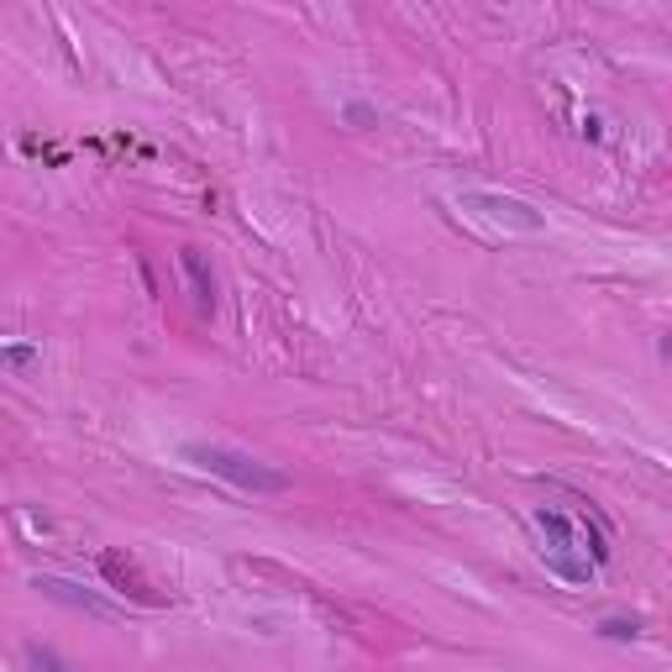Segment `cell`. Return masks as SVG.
I'll list each match as a JSON object with an SVG mask.
<instances>
[{"label": "cell", "mask_w": 672, "mask_h": 672, "mask_svg": "<svg viewBox=\"0 0 672 672\" xmlns=\"http://www.w3.org/2000/svg\"><path fill=\"white\" fill-rule=\"evenodd\" d=\"M530 530H536V557L547 562V573H557L573 589H583L609 562V536L589 530V520L562 515L557 504H536L530 509Z\"/></svg>", "instance_id": "obj_1"}, {"label": "cell", "mask_w": 672, "mask_h": 672, "mask_svg": "<svg viewBox=\"0 0 672 672\" xmlns=\"http://www.w3.org/2000/svg\"><path fill=\"white\" fill-rule=\"evenodd\" d=\"M184 462L190 468H200V473H211V479L232 483V489H242V494H289V473H279V468H268V462H258L253 452H237V447H216V441H190L184 447Z\"/></svg>", "instance_id": "obj_2"}, {"label": "cell", "mask_w": 672, "mask_h": 672, "mask_svg": "<svg viewBox=\"0 0 672 672\" xmlns=\"http://www.w3.org/2000/svg\"><path fill=\"white\" fill-rule=\"evenodd\" d=\"M468 211H479L483 221L494 226H509V232H547V216L530 205V200H515V194H500V190H468L462 194Z\"/></svg>", "instance_id": "obj_3"}, {"label": "cell", "mask_w": 672, "mask_h": 672, "mask_svg": "<svg viewBox=\"0 0 672 672\" xmlns=\"http://www.w3.org/2000/svg\"><path fill=\"white\" fill-rule=\"evenodd\" d=\"M43 600L53 604H69V609H85V615H96V620H121V609L111 600H100L96 589H79V583H69V578H37L32 583Z\"/></svg>", "instance_id": "obj_4"}, {"label": "cell", "mask_w": 672, "mask_h": 672, "mask_svg": "<svg viewBox=\"0 0 672 672\" xmlns=\"http://www.w3.org/2000/svg\"><path fill=\"white\" fill-rule=\"evenodd\" d=\"M179 268H184V279H190V289H194V305H200V311H216V273L205 268V258H200L194 247H184V253H179Z\"/></svg>", "instance_id": "obj_5"}, {"label": "cell", "mask_w": 672, "mask_h": 672, "mask_svg": "<svg viewBox=\"0 0 672 672\" xmlns=\"http://www.w3.org/2000/svg\"><path fill=\"white\" fill-rule=\"evenodd\" d=\"M26 668L32 672H79V668H69L53 647H43V641H26Z\"/></svg>", "instance_id": "obj_6"}, {"label": "cell", "mask_w": 672, "mask_h": 672, "mask_svg": "<svg viewBox=\"0 0 672 672\" xmlns=\"http://www.w3.org/2000/svg\"><path fill=\"white\" fill-rule=\"evenodd\" d=\"M600 636L604 641H636V636H641V620H636V615H630V620H625V615H604Z\"/></svg>", "instance_id": "obj_7"}, {"label": "cell", "mask_w": 672, "mask_h": 672, "mask_svg": "<svg viewBox=\"0 0 672 672\" xmlns=\"http://www.w3.org/2000/svg\"><path fill=\"white\" fill-rule=\"evenodd\" d=\"M0 362H5V368H32V362H37V341H5V347H0Z\"/></svg>", "instance_id": "obj_8"}, {"label": "cell", "mask_w": 672, "mask_h": 672, "mask_svg": "<svg viewBox=\"0 0 672 672\" xmlns=\"http://www.w3.org/2000/svg\"><path fill=\"white\" fill-rule=\"evenodd\" d=\"M341 116L352 121V126H373V121H379V111H373V105H362V100H352V105H347Z\"/></svg>", "instance_id": "obj_9"}]
</instances>
